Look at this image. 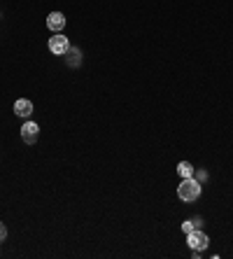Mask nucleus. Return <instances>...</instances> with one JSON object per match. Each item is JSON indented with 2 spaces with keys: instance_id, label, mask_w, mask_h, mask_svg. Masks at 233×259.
I'll list each match as a JSON object with an SVG mask.
<instances>
[{
  "instance_id": "obj_6",
  "label": "nucleus",
  "mask_w": 233,
  "mask_h": 259,
  "mask_svg": "<svg viewBox=\"0 0 233 259\" xmlns=\"http://www.w3.org/2000/svg\"><path fill=\"white\" fill-rule=\"evenodd\" d=\"M14 115L28 119V117L33 115V103L28 101V98H19V101L14 103Z\"/></svg>"
},
{
  "instance_id": "obj_3",
  "label": "nucleus",
  "mask_w": 233,
  "mask_h": 259,
  "mask_svg": "<svg viewBox=\"0 0 233 259\" xmlns=\"http://www.w3.org/2000/svg\"><path fill=\"white\" fill-rule=\"evenodd\" d=\"M189 238H187V243H189L191 250H196V252H201V250H205V247L210 245V238L208 234H203V231H191V234H187Z\"/></svg>"
},
{
  "instance_id": "obj_4",
  "label": "nucleus",
  "mask_w": 233,
  "mask_h": 259,
  "mask_svg": "<svg viewBox=\"0 0 233 259\" xmlns=\"http://www.w3.org/2000/svg\"><path fill=\"white\" fill-rule=\"evenodd\" d=\"M37 136H40V126H37L35 121H26L24 126H21V138H24V143L35 145Z\"/></svg>"
},
{
  "instance_id": "obj_1",
  "label": "nucleus",
  "mask_w": 233,
  "mask_h": 259,
  "mask_svg": "<svg viewBox=\"0 0 233 259\" xmlns=\"http://www.w3.org/2000/svg\"><path fill=\"white\" fill-rule=\"evenodd\" d=\"M178 196L182 201H196L201 196V182L194 178H184L182 185L178 187Z\"/></svg>"
},
{
  "instance_id": "obj_10",
  "label": "nucleus",
  "mask_w": 233,
  "mask_h": 259,
  "mask_svg": "<svg viewBox=\"0 0 233 259\" xmlns=\"http://www.w3.org/2000/svg\"><path fill=\"white\" fill-rule=\"evenodd\" d=\"M5 236H7V229H5V224L0 222V243L5 241Z\"/></svg>"
},
{
  "instance_id": "obj_2",
  "label": "nucleus",
  "mask_w": 233,
  "mask_h": 259,
  "mask_svg": "<svg viewBox=\"0 0 233 259\" xmlns=\"http://www.w3.org/2000/svg\"><path fill=\"white\" fill-rule=\"evenodd\" d=\"M70 49V42L63 33H54V37H49V52L56 56H66V52Z\"/></svg>"
},
{
  "instance_id": "obj_8",
  "label": "nucleus",
  "mask_w": 233,
  "mask_h": 259,
  "mask_svg": "<svg viewBox=\"0 0 233 259\" xmlns=\"http://www.w3.org/2000/svg\"><path fill=\"white\" fill-rule=\"evenodd\" d=\"M178 173L182 175V178H194V166H191L189 161H180L178 163Z\"/></svg>"
},
{
  "instance_id": "obj_7",
  "label": "nucleus",
  "mask_w": 233,
  "mask_h": 259,
  "mask_svg": "<svg viewBox=\"0 0 233 259\" xmlns=\"http://www.w3.org/2000/svg\"><path fill=\"white\" fill-rule=\"evenodd\" d=\"M66 54H68V66H80V61H82V54H80V49H73V47H70V49H68V52H66Z\"/></svg>"
},
{
  "instance_id": "obj_5",
  "label": "nucleus",
  "mask_w": 233,
  "mask_h": 259,
  "mask_svg": "<svg viewBox=\"0 0 233 259\" xmlns=\"http://www.w3.org/2000/svg\"><path fill=\"white\" fill-rule=\"evenodd\" d=\"M63 26H66V17H63L61 12H51L49 17H47V28H49L51 33H61Z\"/></svg>"
},
{
  "instance_id": "obj_9",
  "label": "nucleus",
  "mask_w": 233,
  "mask_h": 259,
  "mask_svg": "<svg viewBox=\"0 0 233 259\" xmlns=\"http://www.w3.org/2000/svg\"><path fill=\"white\" fill-rule=\"evenodd\" d=\"M182 229H184V234H191V231L196 229V224L191 222V220H187V222H182Z\"/></svg>"
}]
</instances>
